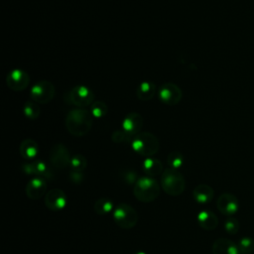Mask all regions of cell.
<instances>
[{"label":"cell","instance_id":"cell-13","mask_svg":"<svg viewBox=\"0 0 254 254\" xmlns=\"http://www.w3.org/2000/svg\"><path fill=\"white\" fill-rule=\"evenodd\" d=\"M47 190V183L44 178L36 176L32 178L26 185V194L31 199L42 197Z\"/></svg>","mask_w":254,"mask_h":254},{"label":"cell","instance_id":"cell-32","mask_svg":"<svg viewBox=\"0 0 254 254\" xmlns=\"http://www.w3.org/2000/svg\"><path fill=\"white\" fill-rule=\"evenodd\" d=\"M22 169H23L24 173L27 174V175H36L33 162L32 163H26V164L22 165Z\"/></svg>","mask_w":254,"mask_h":254},{"label":"cell","instance_id":"cell-14","mask_svg":"<svg viewBox=\"0 0 254 254\" xmlns=\"http://www.w3.org/2000/svg\"><path fill=\"white\" fill-rule=\"evenodd\" d=\"M143 126V117L136 112L129 113L125 116L122 122V129L133 138L140 133Z\"/></svg>","mask_w":254,"mask_h":254},{"label":"cell","instance_id":"cell-1","mask_svg":"<svg viewBox=\"0 0 254 254\" xmlns=\"http://www.w3.org/2000/svg\"><path fill=\"white\" fill-rule=\"evenodd\" d=\"M92 123L91 113L83 108H73L65 117V127L67 131L75 137H82L89 133Z\"/></svg>","mask_w":254,"mask_h":254},{"label":"cell","instance_id":"cell-28","mask_svg":"<svg viewBox=\"0 0 254 254\" xmlns=\"http://www.w3.org/2000/svg\"><path fill=\"white\" fill-rule=\"evenodd\" d=\"M223 226H224L225 231H226L228 234L234 235V234H236V233L238 232V230H239V228H240V223H239V221H238L236 218H234V217H232V216H229V217L224 221Z\"/></svg>","mask_w":254,"mask_h":254},{"label":"cell","instance_id":"cell-9","mask_svg":"<svg viewBox=\"0 0 254 254\" xmlns=\"http://www.w3.org/2000/svg\"><path fill=\"white\" fill-rule=\"evenodd\" d=\"M70 154L63 144H56L50 151V163L56 169H64L69 166Z\"/></svg>","mask_w":254,"mask_h":254},{"label":"cell","instance_id":"cell-4","mask_svg":"<svg viewBox=\"0 0 254 254\" xmlns=\"http://www.w3.org/2000/svg\"><path fill=\"white\" fill-rule=\"evenodd\" d=\"M131 145L134 152L146 158L154 156L160 148L158 138L150 132H140L137 134L132 139Z\"/></svg>","mask_w":254,"mask_h":254},{"label":"cell","instance_id":"cell-19","mask_svg":"<svg viewBox=\"0 0 254 254\" xmlns=\"http://www.w3.org/2000/svg\"><path fill=\"white\" fill-rule=\"evenodd\" d=\"M39 153V146L33 139H25L20 144V154L26 160H33Z\"/></svg>","mask_w":254,"mask_h":254},{"label":"cell","instance_id":"cell-12","mask_svg":"<svg viewBox=\"0 0 254 254\" xmlns=\"http://www.w3.org/2000/svg\"><path fill=\"white\" fill-rule=\"evenodd\" d=\"M66 195L64 190L60 189H53L49 190L45 195V205L53 210L58 211L65 207L66 205Z\"/></svg>","mask_w":254,"mask_h":254},{"label":"cell","instance_id":"cell-30","mask_svg":"<svg viewBox=\"0 0 254 254\" xmlns=\"http://www.w3.org/2000/svg\"><path fill=\"white\" fill-rule=\"evenodd\" d=\"M121 177L123 179V181L129 185L131 184H135L137 182V173L131 169H125L123 171H121Z\"/></svg>","mask_w":254,"mask_h":254},{"label":"cell","instance_id":"cell-16","mask_svg":"<svg viewBox=\"0 0 254 254\" xmlns=\"http://www.w3.org/2000/svg\"><path fill=\"white\" fill-rule=\"evenodd\" d=\"M192 196L196 202L205 204L212 200L214 196V190L210 186L206 184H199L193 189Z\"/></svg>","mask_w":254,"mask_h":254},{"label":"cell","instance_id":"cell-33","mask_svg":"<svg viewBox=\"0 0 254 254\" xmlns=\"http://www.w3.org/2000/svg\"><path fill=\"white\" fill-rule=\"evenodd\" d=\"M133 254H146V253L143 252V251H138V252H135V253H133Z\"/></svg>","mask_w":254,"mask_h":254},{"label":"cell","instance_id":"cell-31","mask_svg":"<svg viewBox=\"0 0 254 254\" xmlns=\"http://www.w3.org/2000/svg\"><path fill=\"white\" fill-rule=\"evenodd\" d=\"M69 179L74 184H81L83 181V174H82V172H77V171L71 170L69 173Z\"/></svg>","mask_w":254,"mask_h":254},{"label":"cell","instance_id":"cell-17","mask_svg":"<svg viewBox=\"0 0 254 254\" xmlns=\"http://www.w3.org/2000/svg\"><path fill=\"white\" fill-rule=\"evenodd\" d=\"M198 225L205 230H213L218 225L217 216L210 210L202 209L196 216Z\"/></svg>","mask_w":254,"mask_h":254},{"label":"cell","instance_id":"cell-11","mask_svg":"<svg viewBox=\"0 0 254 254\" xmlns=\"http://www.w3.org/2000/svg\"><path fill=\"white\" fill-rule=\"evenodd\" d=\"M216 206L220 213L226 216L234 215L239 208V202L237 197L229 192H224L219 195L216 200Z\"/></svg>","mask_w":254,"mask_h":254},{"label":"cell","instance_id":"cell-21","mask_svg":"<svg viewBox=\"0 0 254 254\" xmlns=\"http://www.w3.org/2000/svg\"><path fill=\"white\" fill-rule=\"evenodd\" d=\"M113 202L107 197H100L94 203V211L99 215L109 214L113 210Z\"/></svg>","mask_w":254,"mask_h":254},{"label":"cell","instance_id":"cell-6","mask_svg":"<svg viewBox=\"0 0 254 254\" xmlns=\"http://www.w3.org/2000/svg\"><path fill=\"white\" fill-rule=\"evenodd\" d=\"M113 220L119 227L129 229L137 224L138 214L130 204L121 202L113 210Z\"/></svg>","mask_w":254,"mask_h":254},{"label":"cell","instance_id":"cell-7","mask_svg":"<svg viewBox=\"0 0 254 254\" xmlns=\"http://www.w3.org/2000/svg\"><path fill=\"white\" fill-rule=\"evenodd\" d=\"M55 92V86L51 81L40 80L32 85L30 97L33 101L37 103L46 104L54 98Z\"/></svg>","mask_w":254,"mask_h":254},{"label":"cell","instance_id":"cell-24","mask_svg":"<svg viewBox=\"0 0 254 254\" xmlns=\"http://www.w3.org/2000/svg\"><path fill=\"white\" fill-rule=\"evenodd\" d=\"M167 162L170 168L179 170L184 164V156L179 151H172L167 157Z\"/></svg>","mask_w":254,"mask_h":254},{"label":"cell","instance_id":"cell-18","mask_svg":"<svg viewBox=\"0 0 254 254\" xmlns=\"http://www.w3.org/2000/svg\"><path fill=\"white\" fill-rule=\"evenodd\" d=\"M142 169L146 176L148 177H155L162 175L164 170H163V164L160 160L152 157L146 158L143 163H142Z\"/></svg>","mask_w":254,"mask_h":254},{"label":"cell","instance_id":"cell-25","mask_svg":"<svg viewBox=\"0 0 254 254\" xmlns=\"http://www.w3.org/2000/svg\"><path fill=\"white\" fill-rule=\"evenodd\" d=\"M107 105L102 100H95L90 107V113L95 118H101L104 117L107 113Z\"/></svg>","mask_w":254,"mask_h":254},{"label":"cell","instance_id":"cell-29","mask_svg":"<svg viewBox=\"0 0 254 254\" xmlns=\"http://www.w3.org/2000/svg\"><path fill=\"white\" fill-rule=\"evenodd\" d=\"M111 139L115 143H125L133 139V137L129 135L126 131L121 129V130H115L111 135Z\"/></svg>","mask_w":254,"mask_h":254},{"label":"cell","instance_id":"cell-3","mask_svg":"<svg viewBox=\"0 0 254 254\" xmlns=\"http://www.w3.org/2000/svg\"><path fill=\"white\" fill-rule=\"evenodd\" d=\"M161 187L167 194L178 196L185 190V178L178 170L168 168L161 175Z\"/></svg>","mask_w":254,"mask_h":254},{"label":"cell","instance_id":"cell-2","mask_svg":"<svg viewBox=\"0 0 254 254\" xmlns=\"http://www.w3.org/2000/svg\"><path fill=\"white\" fill-rule=\"evenodd\" d=\"M133 193L138 200L150 202L159 196L160 185L154 178L144 176L139 178L135 183Z\"/></svg>","mask_w":254,"mask_h":254},{"label":"cell","instance_id":"cell-26","mask_svg":"<svg viewBox=\"0 0 254 254\" xmlns=\"http://www.w3.org/2000/svg\"><path fill=\"white\" fill-rule=\"evenodd\" d=\"M69 166L72 171H77V172H83V170L87 166V161L84 156L80 154H76L71 157Z\"/></svg>","mask_w":254,"mask_h":254},{"label":"cell","instance_id":"cell-27","mask_svg":"<svg viewBox=\"0 0 254 254\" xmlns=\"http://www.w3.org/2000/svg\"><path fill=\"white\" fill-rule=\"evenodd\" d=\"M34 168H35V174L42 178H50L52 173L50 168L47 166V164L41 160H37L33 162Z\"/></svg>","mask_w":254,"mask_h":254},{"label":"cell","instance_id":"cell-5","mask_svg":"<svg viewBox=\"0 0 254 254\" xmlns=\"http://www.w3.org/2000/svg\"><path fill=\"white\" fill-rule=\"evenodd\" d=\"M64 100L78 108H83L91 105L95 101L94 92L87 86L79 84L72 87L64 96Z\"/></svg>","mask_w":254,"mask_h":254},{"label":"cell","instance_id":"cell-23","mask_svg":"<svg viewBox=\"0 0 254 254\" xmlns=\"http://www.w3.org/2000/svg\"><path fill=\"white\" fill-rule=\"evenodd\" d=\"M239 254H251L254 251V239L252 237L244 236L237 242Z\"/></svg>","mask_w":254,"mask_h":254},{"label":"cell","instance_id":"cell-8","mask_svg":"<svg viewBox=\"0 0 254 254\" xmlns=\"http://www.w3.org/2000/svg\"><path fill=\"white\" fill-rule=\"evenodd\" d=\"M158 97L167 105H175L181 101L183 92L177 84L173 82H166L159 87Z\"/></svg>","mask_w":254,"mask_h":254},{"label":"cell","instance_id":"cell-20","mask_svg":"<svg viewBox=\"0 0 254 254\" xmlns=\"http://www.w3.org/2000/svg\"><path fill=\"white\" fill-rule=\"evenodd\" d=\"M156 90L157 87L154 82L143 81L138 85L136 89V95L140 100H149L154 97Z\"/></svg>","mask_w":254,"mask_h":254},{"label":"cell","instance_id":"cell-10","mask_svg":"<svg viewBox=\"0 0 254 254\" xmlns=\"http://www.w3.org/2000/svg\"><path fill=\"white\" fill-rule=\"evenodd\" d=\"M30 83V75L23 69H13L6 76L7 86L14 91L25 89Z\"/></svg>","mask_w":254,"mask_h":254},{"label":"cell","instance_id":"cell-22","mask_svg":"<svg viewBox=\"0 0 254 254\" xmlns=\"http://www.w3.org/2000/svg\"><path fill=\"white\" fill-rule=\"evenodd\" d=\"M23 113L27 118L31 120H35L40 116L41 109L37 104V102L33 101L32 99H29L25 102L23 106Z\"/></svg>","mask_w":254,"mask_h":254},{"label":"cell","instance_id":"cell-15","mask_svg":"<svg viewBox=\"0 0 254 254\" xmlns=\"http://www.w3.org/2000/svg\"><path fill=\"white\" fill-rule=\"evenodd\" d=\"M212 254H239L238 246L227 238H217L212 244Z\"/></svg>","mask_w":254,"mask_h":254}]
</instances>
